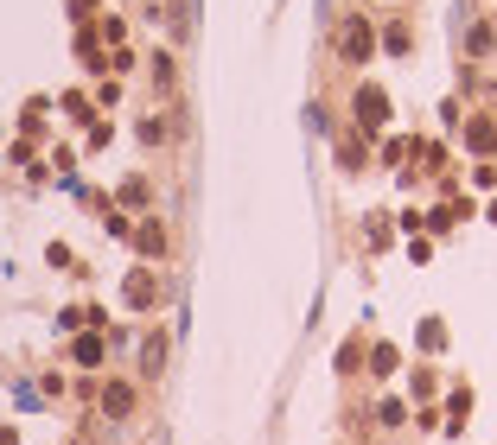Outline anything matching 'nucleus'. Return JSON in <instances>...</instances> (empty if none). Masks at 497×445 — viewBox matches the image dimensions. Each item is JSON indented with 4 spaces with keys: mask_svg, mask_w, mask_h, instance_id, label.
Wrapping results in <instances>:
<instances>
[{
    "mask_svg": "<svg viewBox=\"0 0 497 445\" xmlns=\"http://www.w3.org/2000/svg\"><path fill=\"white\" fill-rule=\"evenodd\" d=\"M370 45H377V39H370V20H351V26L338 32V57H344V64H364Z\"/></svg>",
    "mask_w": 497,
    "mask_h": 445,
    "instance_id": "f257e3e1",
    "label": "nucleus"
},
{
    "mask_svg": "<svg viewBox=\"0 0 497 445\" xmlns=\"http://www.w3.org/2000/svg\"><path fill=\"white\" fill-rule=\"evenodd\" d=\"M102 414H109V420H128V414H134V388H128V382H109V388H102Z\"/></svg>",
    "mask_w": 497,
    "mask_h": 445,
    "instance_id": "7ed1b4c3",
    "label": "nucleus"
},
{
    "mask_svg": "<svg viewBox=\"0 0 497 445\" xmlns=\"http://www.w3.org/2000/svg\"><path fill=\"white\" fill-rule=\"evenodd\" d=\"M128 306H140V312L160 306V280H154V274H134V280H128Z\"/></svg>",
    "mask_w": 497,
    "mask_h": 445,
    "instance_id": "20e7f679",
    "label": "nucleus"
},
{
    "mask_svg": "<svg viewBox=\"0 0 497 445\" xmlns=\"http://www.w3.org/2000/svg\"><path fill=\"white\" fill-rule=\"evenodd\" d=\"M358 115H364V127H383V121H389V96L364 83V90H358Z\"/></svg>",
    "mask_w": 497,
    "mask_h": 445,
    "instance_id": "f03ea898",
    "label": "nucleus"
},
{
    "mask_svg": "<svg viewBox=\"0 0 497 445\" xmlns=\"http://www.w3.org/2000/svg\"><path fill=\"white\" fill-rule=\"evenodd\" d=\"M77 362L96 369V362H102V337H77Z\"/></svg>",
    "mask_w": 497,
    "mask_h": 445,
    "instance_id": "0eeeda50",
    "label": "nucleus"
},
{
    "mask_svg": "<svg viewBox=\"0 0 497 445\" xmlns=\"http://www.w3.org/2000/svg\"><path fill=\"white\" fill-rule=\"evenodd\" d=\"M134 249H140V255H166V230H160L154 216H140V230H134Z\"/></svg>",
    "mask_w": 497,
    "mask_h": 445,
    "instance_id": "39448f33",
    "label": "nucleus"
},
{
    "mask_svg": "<svg viewBox=\"0 0 497 445\" xmlns=\"http://www.w3.org/2000/svg\"><path fill=\"white\" fill-rule=\"evenodd\" d=\"M154 83L173 90V57H166V51H154Z\"/></svg>",
    "mask_w": 497,
    "mask_h": 445,
    "instance_id": "6e6552de",
    "label": "nucleus"
},
{
    "mask_svg": "<svg viewBox=\"0 0 497 445\" xmlns=\"http://www.w3.org/2000/svg\"><path fill=\"white\" fill-rule=\"evenodd\" d=\"M466 140H472V153H491V146H497V127L472 121V127H466Z\"/></svg>",
    "mask_w": 497,
    "mask_h": 445,
    "instance_id": "423d86ee",
    "label": "nucleus"
},
{
    "mask_svg": "<svg viewBox=\"0 0 497 445\" xmlns=\"http://www.w3.org/2000/svg\"><path fill=\"white\" fill-rule=\"evenodd\" d=\"M140 140H147V146H154V140H166V121H160V115H147V121H140Z\"/></svg>",
    "mask_w": 497,
    "mask_h": 445,
    "instance_id": "1a4fd4ad",
    "label": "nucleus"
}]
</instances>
